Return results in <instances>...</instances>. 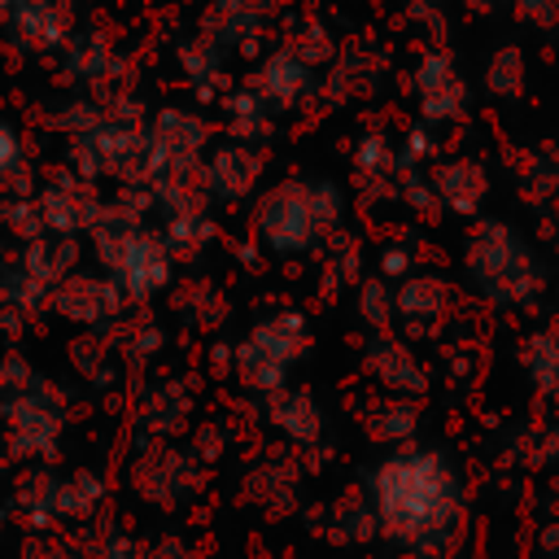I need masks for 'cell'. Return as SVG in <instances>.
I'll return each mask as SVG.
<instances>
[{"mask_svg": "<svg viewBox=\"0 0 559 559\" xmlns=\"http://www.w3.org/2000/svg\"><path fill=\"white\" fill-rule=\"evenodd\" d=\"M214 236H218V227H214L210 210H192V214H170V218H162V240H166V249L175 253V262L201 258V253L214 245Z\"/></svg>", "mask_w": 559, "mask_h": 559, "instance_id": "d6a6232c", "label": "cell"}, {"mask_svg": "<svg viewBox=\"0 0 559 559\" xmlns=\"http://www.w3.org/2000/svg\"><path fill=\"white\" fill-rule=\"evenodd\" d=\"M79 240L74 236H39V240H31V245H22V271L35 280V284H44L48 293L70 275V271H79Z\"/></svg>", "mask_w": 559, "mask_h": 559, "instance_id": "4316f807", "label": "cell"}, {"mask_svg": "<svg viewBox=\"0 0 559 559\" xmlns=\"http://www.w3.org/2000/svg\"><path fill=\"white\" fill-rule=\"evenodd\" d=\"M109 485L100 472L92 467H74L70 476H57V524H87L96 520V511L105 507Z\"/></svg>", "mask_w": 559, "mask_h": 559, "instance_id": "4dcf8cb0", "label": "cell"}, {"mask_svg": "<svg viewBox=\"0 0 559 559\" xmlns=\"http://www.w3.org/2000/svg\"><path fill=\"white\" fill-rule=\"evenodd\" d=\"M192 406H197L192 384L179 380V376L144 384L140 397H135V445L183 437L188 424H192Z\"/></svg>", "mask_w": 559, "mask_h": 559, "instance_id": "2e32d148", "label": "cell"}, {"mask_svg": "<svg viewBox=\"0 0 559 559\" xmlns=\"http://www.w3.org/2000/svg\"><path fill=\"white\" fill-rule=\"evenodd\" d=\"M231 349H236V345H227V341H218V345L210 349V358H214V371H231Z\"/></svg>", "mask_w": 559, "mask_h": 559, "instance_id": "816d5d0a", "label": "cell"}, {"mask_svg": "<svg viewBox=\"0 0 559 559\" xmlns=\"http://www.w3.org/2000/svg\"><path fill=\"white\" fill-rule=\"evenodd\" d=\"M528 87V61H524V48L515 44H502L489 61H485V92L493 100H520Z\"/></svg>", "mask_w": 559, "mask_h": 559, "instance_id": "d590c367", "label": "cell"}, {"mask_svg": "<svg viewBox=\"0 0 559 559\" xmlns=\"http://www.w3.org/2000/svg\"><path fill=\"white\" fill-rule=\"evenodd\" d=\"M148 559H192V546L183 542V537H157L153 546H148Z\"/></svg>", "mask_w": 559, "mask_h": 559, "instance_id": "f907efd6", "label": "cell"}, {"mask_svg": "<svg viewBox=\"0 0 559 559\" xmlns=\"http://www.w3.org/2000/svg\"><path fill=\"white\" fill-rule=\"evenodd\" d=\"M61 70H66V79L79 83V87H105V83H114V74L122 70V57H118L114 39H109L100 26H83V31H74V35L66 39V48H61Z\"/></svg>", "mask_w": 559, "mask_h": 559, "instance_id": "44dd1931", "label": "cell"}, {"mask_svg": "<svg viewBox=\"0 0 559 559\" xmlns=\"http://www.w3.org/2000/svg\"><path fill=\"white\" fill-rule=\"evenodd\" d=\"M175 310H179V319L183 323H192V328H205V332H218L223 323H227V297H223V288L218 284H210V280H197V284H183L179 288V297H175Z\"/></svg>", "mask_w": 559, "mask_h": 559, "instance_id": "e575fe53", "label": "cell"}, {"mask_svg": "<svg viewBox=\"0 0 559 559\" xmlns=\"http://www.w3.org/2000/svg\"><path fill=\"white\" fill-rule=\"evenodd\" d=\"M223 122H227V140H245V144H258L262 148L275 135L280 114L249 83H240V87H227L223 92Z\"/></svg>", "mask_w": 559, "mask_h": 559, "instance_id": "484cf974", "label": "cell"}, {"mask_svg": "<svg viewBox=\"0 0 559 559\" xmlns=\"http://www.w3.org/2000/svg\"><path fill=\"white\" fill-rule=\"evenodd\" d=\"M188 450H192L205 467H214V463L227 454V428H223V424H197V428H192Z\"/></svg>", "mask_w": 559, "mask_h": 559, "instance_id": "f6af8a7d", "label": "cell"}, {"mask_svg": "<svg viewBox=\"0 0 559 559\" xmlns=\"http://www.w3.org/2000/svg\"><path fill=\"white\" fill-rule=\"evenodd\" d=\"M319 266H323V284L328 288H358L362 284V245L349 231H336L323 249H319Z\"/></svg>", "mask_w": 559, "mask_h": 559, "instance_id": "8d00e7d4", "label": "cell"}, {"mask_svg": "<svg viewBox=\"0 0 559 559\" xmlns=\"http://www.w3.org/2000/svg\"><path fill=\"white\" fill-rule=\"evenodd\" d=\"M415 271H419V249H415V240L393 236V240H384V245L376 249V275H380V280L402 284V280L415 275Z\"/></svg>", "mask_w": 559, "mask_h": 559, "instance_id": "b9f144b4", "label": "cell"}, {"mask_svg": "<svg viewBox=\"0 0 559 559\" xmlns=\"http://www.w3.org/2000/svg\"><path fill=\"white\" fill-rule=\"evenodd\" d=\"M397 135L371 127L354 140V183L362 197H397Z\"/></svg>", "mask_w": 559, "mask_h": 559, "instance_id": "603a6c76", "label": "cell"}, {"mask_svg": "<svg viewBox=\"0 0 559 559\" xmlns=\"http://www.w3.org/2000/svg\"><path fill=\"white\" fill-rule=\"evenodd\" d=\"M362 493L376 511L380 537L406 555L437 559L450 555L467 524V489L454 459L437 445H397L384 450L367 476Z\"/></svg>", "mask_w": 559, "mask_h": 559, "instance_id": "6da1fadb", "label": "cell"}, {"mask_svg": "<svg viewBox=\"0 0 559 559\" xmlns=\"http://www.w3.org/2000/svg\"><path fill=\"white\" fill-rule=\"evenodd\" d=\"M26 166V153H22V135L0 118V183L13 175V170H22Z\"/></svg>", "mask_w": 559, "mask_h": 559, "instance_id": "c3c4849f", "label": "cell"}, {"mask_svg": "<svg viewBox=\"0 0 559 559\" xmlns=\"http://www.w3.org/2000/svg\"><path fill=\"white\" fill-rule=\"evenodd\" d=\"M227 48L223 44H214L210 35H183L179 44H175V66H179V74H183V83L201 96V100H223V87H231L227 83Z\"/></svg>", "mask_w": 559, "mask_h": 559, "instance_id": "7402d4cb", "label": "cell"}, {"mask_svg": "<svg viewBox=\"0 0 559 559\" xmlns=\"http://www.w3.org/2000/svg\"><path fill=\"white\" fill-rule=\"evenodd\" d=\"M166 345V328L153 319V314H135V319H118V332H114V349L127 367H148Z\"/></svg>", "mask_w": 559, "mask_h": 559, "instance_id": "836d02e7", "label": "cell"}, {"mask_svg": "<svg viewBox=\"0 0 559 559\" xmlns=\"http://www.w3.org/2000/svg\"><path fill=\"white\" fill-rule=\"evenodd\" d=\"M306 66H314L319 74L336 61V52H341V39L332 35V26L328 22H319V17H301L293 31H288V39H284Z\"/></svg>", "mask_w": 559, "mask_h": 559, "instance_id": "f35d334b", "label": "cell"}, {"mask_svg": "<svg viewBox=\"0 0 559 559\" xmlns=\"http://www.w3.org/2000/svg\"><path fill=\"white\" fill-rule=\"evenodd\" d=\"M35 201H39V214H44V227L52 231V236H92V227L100 223V214H105V197L96 192V183H87V179H79L74 170H66V175H52L39 192H35Z\"/></svg>", "mask_w": 559, "mask_h": 559, "instance_id": "4fadbf2b", "label": "cell"}, {"mask_svg": "<svg viewBox=\"0 0 559 559\" xmlns=\"http://www.w3.org/2000/svg\"><path fill=\"white\" fill-rule=\"evenodd\" d=\"M214 148L205 114L188 105H162L148 118V188L162 179H188L201 175L205 153Z\"/></svg>", "mask_w": 559, "mask_h": 559, "instance_id": "8992f818", "label": "cell"}, {"mask_svg": "<svg viewBox=\"0 0 559 559\" xmlns=\"http://www.w3.org/2000/svg\"><path fill=\"white\" fill-rule=\"evenodd\" d=\"M201 480H205V463H201L188 445H175V441H144V445H135V459H131V489H135L148 507L175 511V507H183L188 498H197Z\"/></svg>", "mask_w": 559, "mask_h": 559, "instance_id": "ba28073f", "label": "cell"}, {"mask_svg": "<svg viewBox=\"0 0 559 559\" xmlns=\"http://www.w3.org/2000/svg\"><path fill=\"white\" fill-rule=\"evenodd\" d=\"M345 210L349 192L332 175H293L258 192L253 240L266 258H306L345 231Z\"/></svg>", "mask_w": 559, "mask_h": 559, "instance_id": "7a4b0ae2", "label": "cell"}, {"mask_svg": "<svg viewBox=\"0 0 559 559\" xmlns=\"http://www.w3.org/2000/svg\"><path fill=\"white\" fill-rule=\"evenodd\" d=\"M419 428H424V411H419V402H411V397L376 402V411L367 415V432H371V441H380V445H389V450H397V445H415Z\"/></svg>", "mask_w": 559, "mask_h": 559, "instance_id": "1f68e13d", "label": "cell"}, {"mask_svg": "<svg viewBox=\"0 0 559 559\" xmlns=\"http://www.w3.org/2000/svg\"><path fill=\"white\" fill-rule=\"evenodd\" d=\"M389 74V57L371 44H341L336 61L319 74V100L328 109L349 105L354 96H367L380 87V79Z\"/></svg>", "mask_w": 559, "mask_h": 559, "instance_id": "d6986e66", "label": "cell"}, {"mask_svg": "<svg viewBox=\"0 0 559 559\" xmlns=\"http://www.w3.org/2000/svg\"><path fill=\"white\" fill-rule=\"evenodd\" d=\"M520 22L533 31H555L559 26V0H511Z\"/></svg>", "mask_w": 559, "mask_h": 559, "instance_id": "7dc6e473", "label": "cell"}, {"mask_svg": "<svg viewBox=\"0 0 559 559\" xmlns=\"http://www.w3.org/2000/svg\"><path fill=\"white\" fill-rule=\"evenodd\" d=\"M280 9H284V0H210L201 13V35H210L227 52L258 57V48L271 31V17Z\"/></svg>", "mask_w": 559, "mask_h": 559, "instance_id": "5bb4252c", "label": "cell"}, {"mask_svg": "<svg viewBox=\"0 0 559 559\" xmlns=\"http://www.w3.org/2000/svg\"><path fill=\"white\" fill-rule=\"evenodd\" d=\"M515 358H520L528 384H533L550 406H559V328H533V332L515 345Z\"/></svg>", "mask_w": 559, "mask_h": 559, "instance_id": "f1b7e54d", "label": "cell"}, {"mask_svg": "<svg viewBox=\"0 0 559 559\" xmlns=\"http://www.w3.org/2000/svg\"><path fill=\"white\" fill-rule=\"evenodd\" d=\"M0 266H4V253H0Z\"/></svg>", "mask_w": 559, "mask_h": 559, "instance_id": "6f0895ef", "label": "cell"}, {"mask_svg": "<svg viewBox=\"0 0 559 559\" xmlns=\"http://www.w3.org/2000/svg\"><path fill=\"white\" fill-rule=\"evenodd\" d=\"M9 9H13V0H0V17H4V13H9Z\"/></svg>", "mask_w": 559, "mask_h": 559, "instance_id": "11a10c76", "label": "cell"}, {"mask_svg": "<svg viewBox=\"0 0 559 559\" xmlns=\"http://www.w3.org/2000/svg\"><path fill=\"white\" fill-rule=\"evenodd\" d=\"M17 559H74V550L48 533H35L31 542H22V555Z\"/></svg>", "mask_w": 559, "mask_h": 559, "instance_id": "681fc988", "label": "cell"}, {"mask_svg": "<svg viewBox=\"0 0 559 559\" xmlns=\"http://www.w3.org/2000/svg\"><path fill=\"white\" fill-rule=\"evenodd\" d=\"M4 35L26 52H61L74 35V0H13L0 17Z\"/></svg>", "mask_w": 559, "mask_h": 559, "instance_id": "e0dca14e", "label": "cell"}, {"mask_svg": "<svg viewBox=\"0 0 559 559\" xmlns=\"http://www.w3.org/2000/svg\"><path fill=\"white\" fill-rule=\"evenodd\" d=\"M362 367H367V376L376 380V389L389 393V397H411V402H419V397L432 389L428 362H424V358L411 349V341L397 336V332H376V336H367V345H362Z\"/></svg>", "mask_w": 559, "mask_h": 559, "instance_id": "8fae6325", "label": "cell"}, {"mask_svg": "<svg viewBox=\"0 0 559 559\" xmlns=\"http://www.w3.org/2000/svg\"><path fill=\"white\" fill-rule=\"evenodd\" d=\"M35 376H39V371H35V362H31L26 354L9 349V354L0 358V415H4V411L35 384Z\"/></svg>", "mask_w": 559, "mask_h": 559, "instance_id": "7bdbcfd3", "label": "cell"}, {"mask_svg": "<svg viewBox=\"0 0 559 559\" xmlns=\"http://www.w3.org/2000/svg\"><path fill=\"white\" fill-rule=\"evenodd\" d=\"M245 493H249L258 507H266L271 515H288V511L301 502V472H297L293 459L266 454V459H258V463L249 467Z\"/></svg>", "mask_w": 559, "mask_h": 559, "instance_id": "cb8c5ba5", "label": "cell"}, {"mask_svg": "<svg viewBox=\"0 0 559 559\" xmlns=\"http://www.w3.org/2000/svg\"><path fill=\"white\" fill-rule=\"evenodd\" d=\"M262 175H266V157L258 144L245 140H218L201 162V188L210 205H245L249 197L262 192Z\"/></svg>", "mask_w": 559, "mask_h": 559, "instance_id": "30bf717a", "label": "cell"}, {"mask_svg": "<svg viewBox=\"0 0 559 559\" xmlns=\"http://www.w3.org/2000/svg\"><path fill=\"white\" fill-rule=\"evenodd\" d=\"M96 559H148V546L122 528H105L96 542Z\"/></svg>", "mask_w": 559, "mask_h": 559, "instance_id": "bcb514c9", "label": "cell"}, {"mask_svg": "<svg viewBox=\"0 0 559 559\" xmlns=\"http://www.w3.org/2000/svg\"><path fill=\"white\" fill-rule=\"evenodd\" d=\"M127 297H122V288L105 275V271H70L57 288H52V297H48V310L52 314H61L66 323H74V328H83V332H92V328H114L122 314H127Z\"/></svg>", "mask_w": 559, "mask_h": 559, "instance_id": "9c48e42d", "label": "cell"}, {"mask_svg": "<svg viewBox=\"0 0 559 559\" xmlns=\"http://www.w3.org/2000/svg\"><path fill=\"white\" fill-rule=\"evenodd\" d=\"M249 87L275 109V114H293V109H301L306 100H314L319 96V70L314 66H306L284 39L275 44V48H266L262 52V61L253 66V74H249Z\"/></svg>", "mask_w": 559, "mask_h": 559, "instance_id": "7c38bea8", "label": "cell"}, {"mask_svg": "<svg viewBox=\"0 0 559 559\" xmlns=\"http://www.w3.org/2000/svg\"><path fill=\"white\" fill-rule=\"evenodd\" d=\"M310 345H314V332H310L306 310L280 306V310L253 319L249 332L236 341V349H231V376L249 393L266 397V393L284 389V384H293V367L310 354Z\"/></svg>", "mask_w": 559, "mask_h": 559, "instance_id": "277c9868", "label": "cell"}, {"mask_svg": "<svg viewBox=\"0 0 559 559\" xmlns=\"http://www.w3.org/2000/svg\"><path fill=\"white\" fill-rule=\"evenodd\" d=\"M9 507H13V515H17L26 528H35V533L52 528V524H57V476H52V467L39 463V467L22 472L17 485H13Z\"/></svg>", "mask_w": 559, "mask_h": 559, "instance_id": "83f0119b", "label": "cell"}, {"mask_svg": "<svg viewBox=\"0 0 559 559\" xmlns=\"http://www.w3.org/2000/svg\"><path fill=\"white\" fill-rule=\"evenodd\" d=\"M520 197H528L533 205H550L559 201V148H537L528 162H524V175H520Z\"/></svg>", "mask_w": 559, "mask_h": 559, "instance_id": "ab89813d", "label": "cell"}, {"mask_svg": "<svg viewBox=\"0 0 559 559\" xmlns=\"http://www.w3.org/2000/svg\"><path fill=\"white\" fill-rule=\"evenodd\" d=\"M459 4H467V9H476V13H489V9H498L502 0H459Z\"/></svg>", "mask_w": 559, "mask_h": 559, "instance_id": "f5cc1de1", "label": "cell"}, {"mask_svg": "<svg viewBox=\"0 0 559 559\" xmlns=\"http://www.w3.org/2000/svg\"><path fill=\"white\" fill-rule=\"evenodd\" d=\"M4 524H9V515H4V511H0V537H4Z\"/></svg>", "mask_w": 559, "mask_h": 559, "instance_id": "9f6ffc18", "label": "cell"}, {"mask_svg": "<svg viewBox=\"0 0 559 559\" xmlns=\"http://www.w3.org/2000/svg\"><path fill=\"white\" fill-rule=\"evenodd\" d=\"M0 218H4V227H9L22 245H31V240L48 236V227H44V214H39V201H35V197H4V201H0Z\"/></svg>", "mask_w": 559, "mask_h": 559, "instance_id": "60d3db41", "label": "cell"}, {"mask_svg": "<svg viewBox=\"0 0 559 559\" xmlns=\"http://www.w3.org/2000/svg\"><path fill=\"white\" fill-rule=\"evenodd\" d=\"M454 310V288L437 271H415L393 284V314L406 336H432Z\"/></svg>", "mask_w": 559, "mask_h": 559, "instance_id": "ac0fdd59", "label": "cell"}, {"mask_svg": "<svg viewBox=\"0 0 559 559\" xmlns=\"http://www.w3.org/2000/svg\"><path fill=\"white\" fill-rule=\"evenodd\" d=\"M354 314L358 323L376 336V332H393L397 314H393V284L380 275H362V284L354 288Z\"/></svg>", "mask_w": 559, "mask_h": 559, "instance_id": "74e56055", "label": "cell"}, {"mask_svg": "<svg viewBox=\"0 0 559 559\" xmlns=\"http://www.w3.org/2000/svg\"><path fill=\"white\" fill-rule=\"evenodd\" d=\"M70 367L92 384V389H114L118 376H122V358L114 349V336L105 328H92V332H79L70 341Z\"/></svg>", "mask_w": 559, "mask_h": 559, "instance_id": "f546056e", "label": "cell"}, {"mask_svg": "<svg viewBox=\"0 0 559 559\" xmlns=\"http://www.w3.org/2000/svg\"><path fill=\"white\" fill-rule=\"evenodd\" d=\"M411 100L419 127H454L472 109V83L445 44H428L411 66Z\"/></svg>", "mask_w": 559, "mask_h": 559, "instance_id": "52a82bcc", "label": "cell"}, {"mask_svg": "<svg viewBox=\"0 0 559 559\" xmlns=\"http://www.w3.org/2000/svg\"><path fill=\"white\" fill-rule=\"evenodd\" d=\"M323 537L341 550H362L380 537V524H376V511L367 502V493H341L323 507Z\"/></svg>", "mask_w": 559, "mask_h": 559, "instance_id": "d4e9b609", "label": "cell"}, {"mask_svg": "<svg viewBox=\"0 0 559 559\" xmlns=\"http://www.w3.org/2000/svg\"><path fill=\"white\" fill-rule=\"evenodd\" d=\"M555 328H559V284H555Z\"/></svg>", "mask_w": 559, "mask_h": 559, "instance_id": "db71d44e", "label": "cell"}, {"mask_svg": "<svg viewBox=\"0 0 559 559\" xmlns=\"http://www.w3.org/2000/svg\"><path fill=\"white\" fill-rule=\"evenodd\" d=\"M397 201L411 214H437V192H432L428 170H402L397 175Z\"/></svg>", "mask_w": 559, "mask_h": 559, "instance_id": "ee69618b", "label": "cell"}, {"mask_svg": "<svg viewBox=\"0 0 559 559\" xmlns=\"http://www.w3.org/2000/svg\"><path fill=\"white\" fill-rule=\"evenodd\" d=\"M432 192H437V210L454 214V218H480L485 201H489V175L476 157H441L428 166Z\"/></svg>", "mask_w": 559, "mask_h": 559, "instance_id": "ffe728a7", "label": "cell"}, {"mask_svg": "<svg viewBox=\"0 0 559 559\" xmlns=\"http://www.w3.org/2000/svg\"><path fill=\"white\" fill-rule=\"evenodd\" d=\"M262 424L293 450H314L328 441V415L314 389L306 384H284L262 397Z\"/></svg>", "mask_w": 559, "mask_h": 559, "instance_id": "9a60e30c", "label": "cell"}, {"mask_svg": "<svg viewBox=\"0 0 559 559\" xmlns=\"http://www.w3.org/2000/svg\"><path fill=\"white\" fill-rule=\"evenodd\" d=\"M463 275L493 310H533L546 293V262L542 253L507 223V218H476L463 240Z\"/></svg>", "mask_w": 559, "mask_h": 559, "instance_id": "3957f363", "label": "cell"}, {"mask_svg": "<svg viewBox=\"0 0 559 559\" xmlns=\"http://www.w3.org/2000/svg\"><path fill=\"white\" fill-rule=\"evenodd\" d=\"M4 419V450L22 463H48L61 450V432L70 419V393L48 380L35 376V384L0 415Z\"/></svg>", "mask_w": 559, "mask_h": 559, "instance_id": "5b68a950", "label": "cell"}]
</instances>
